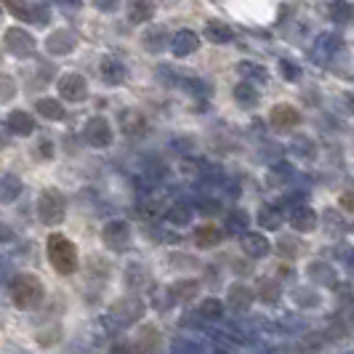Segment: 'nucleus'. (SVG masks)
<instances>
[{
  "mask_svg": "<svg viewBox=\"0 0 354 354\" xmlns=\"http://www.w3.org/2000/svg\"><path fill=\"white\" fill-rule=\"evenodd\" d=\"M46 256H48V264L53 266V272L62 274V277L75 274L77 266H80L77 245L72 243L70 237H64L62 232H51L48 234V240H46Z\"/></svg>",
  "mask_w": 354,
  "mask_h": 354,
  "instance_id": "obj_1",
  "label": "nucleus"
},
{
  "mask_svg": "<svg viewBox=\"0 0 354 354\" xmlns=\"http://www.w3.org/2000/svg\"><path fill=\"white\" fill-rule=\"evenodd\" d=\"M8 293H11L14 306L21 309V312H32V309H37V306L43 304V299H46L43 283L37 280L35 274H30V272L17 274V277L11 280V285H8Z\"/></svg>",
  "mask_w": 354,
  "mask_h": 354,
  "instance_id": "obj_2",
  "label": "nucleus"
},
{
  "mask_svg": "<svg viewBox=\"0 0 354 354\" xmlns=\"http://www.w3.org/2000/svg\"><path fill=\"white\" fill-rule=\"evenodd\" d=\"M35 211H37L40 224H46V227H59V224L64 221V216H67V200H64V195H62L56 187H48V189H43V192L37 195Z\"/></svg>",
  "mask_w": 354,
  "mask_h": 354,
  "instance_id": "obj_3",
  "label": "nucleus"
},
{
  "mask_svg": "<svg viewBox=\"0 0 354 354\" xmlns=\"http://www.w3.org/2000/svg\"><path fill=\"white\" fill-rule=\"evenodd\" d=\"M144 312H147V306H144V301L139 299V296H125V299L112 304L109 319H112L118 328H128V325L139 322Z\"/></svg>",
  "mask_w": 354,
  "mask_h": 354,
  "instance_id": "obj_4",
  "label": "nucleus"
},
{
  "mask_svg": "<svg viewBox=\"0 0 354 354\" xmlns=\"http://www.w3.org/2000/svg\"><path fill=\"white\" fill-rule=\"evenodd\" d=\"M3 48L11 53L14 59H27V56H32L37 48V40L24 27H8L6 32H3Z\"/></svg>",
  "mask_w": 354,
  "mask_h": 354,
  "instance_id": "obj_5",
  "label": "nucleus"
},
{
  "mask_svg": "<svg viewBox=\"0 0 354 354\" xmlns=\"http://www.w3.org/2000/svg\"><path fill=\"white\" fill-rule=\"evenodd\" d=\"M102 243L112 253H125L128 245H131V227H128V221H123V218L106 221L104 230H102Z\"/></svg>",
  "mask_w": 354,
  "mask_h": 354,
  "instance_id": "obj_6",
  "label": "nucleus"
},
{
  "mask_svg": "<svg viewBox=\"0 0 354 354\" xmlns=\"http://www.w3.org/2000/svg\"><path fill=\"white\" fill-rule=\"evenodd\" d=\"M56 88H59V96L64 102H70V104H80L88 96V83H86V77L80 72H64L56 80Z\"/></svg>",
  "mask_w": 354,
  "mask_h": 354,
  "instance_id": "obj_7",
  "label": "nucleus"
},
{
  "mask_svg": "<svg viewBox=\"0 0 354 354\" xmlns=\"http://www.w3.org/2000/svg\"><path fill=\"white\" fill-rule=\"evenodd\" d=\"M112 125L106 118L102 115H93L88 118V123H86V142L93 147V149H106V147H112Z\"/></svg>",
  "mask_w": 354,
  "mask_h": 354,
  "instance_id": "obj_8",
  "label": "nucleus"
},
{
  "mask_svg": "<svg viewBox=\"0 0 354 354\" xmlns=\"http://www.w3.org/2000/svg\"><path fill=\"white\" fill-rule=\"evenodd\" d=\"M299 123H301V115H299L296 106H290V104H277V106H272V112H269V125H272L274 131H280V133L293 131Z\"/></svg>",
  "mask_w": 354,
  "mask_h": 354,
  "instance_id": "obj_9",
  "label": "nucleus"
},
{
  "mask_svg": "<svg viewBox=\"0 0 354 354\" xmlns=\"http://www.w3.org/2000/svg\"><path fill=\"white\" fill-rule=\"evenodd\" d=\"M253 301H256V293H253L245 283L230 285V290H227V306H230L234 315H245V312H250Z\"/></svg>",
  "mask_w": 354,
  "mask_h": 354,
  "instance_id": "obj_10",
  "label": "nucleus"
},
{
  "mask_svg": "<svg viewBox=\"0 0 354 354\" xmlns=\"http://www.w3.org/2000/svg\"><path fill=\"white\" fill-rule=\"evenodd\" d=\"M288 221H290V227L296 232H312L317 230V213H315V208H309L306 203H299V205H293L290 208V213H288Z\"/></svg>",
  "mask_w": 354,
  "mask_h": 354,
  "instance_id": "obj_11",
  "label": "nucleus"
},
{
  "mask_svg": "<svg viewBox=\"0 0 354 354\" xmlns=\"http://www.w3.org/2000/svg\"><path fill=\"white\" fill-rule=\"evenodd\" d=\"M240 248L248 259H264V256L272 253V243L266 240V234L245 232V234H240Z\"/></svg>",
  "mask_w": 354,
  "mask_h": 354,
  "instance_id": "obj_12",
  "label": "nucleus"
},
{
  "mask_svg": "<svg viewBox=\"0 0 354 354\" xmlns=\"http://www.w3.org/2000/svg\"><path fill=\"white\" fill-rule=\"evenodd\" d=\"M6 128L14 133V136H21V139H27V136H32L35 133V118L30 115V112H24V109H14V112H8V118H6Z\"/></svg>",
  "mask_w": 354,
  "mask_h": 354,
  "instance_id": "obj_13",
  "label": "nucleus"
},
{
  "mask_svg": "<svg viewBox=\"0 0 354 354\" xmlns=\"http://www.w3.org/2000/svg\"><path fill=\"white\" fill-rule=\"evenodd\" d=\"M77 46V37L72 30H53L51 35L46 37V51L51 56H64V53L75 51Z\"/></svg>",
  "mask_w": 354,
  "mask_h": 354,
  "instance_id": "obj_14",
  "label": "nucleus"
},
{
  "mask_svg": "<svg viewBox=\"0 0 354 354\" xmlns=\"http://www.w3.org/2000/svg\"><path fill=\"white\" fill-rule=\"evenodd\" d=\"M99 75H102V80H104L106 86H123L125 77H128V70H125V64L120 59L104 56L102 64H99Z\"/></svg>",
  "mask_w": 354,
  "mask_h": 354,
  "instance_id": "obj_15",
  "label": "nucleus"
},
{
  "mask_svg": "<svg viewBox=\"0 0 354 354\" xmlns=\"http://www.w3.org/2000/svg\"><path fill=\"white\" fill-rule=\"evenodd\" d=\"M197 48H200V37H197V32H192V30H178L176 35H171V51H174V56H178V59L195 53Z\"/></svg>",
  "mask_w": 354,
  "mask_h": 354,
  "instance_id": "obj_16",
  "label": "nucleus"
},
{
  "mask_svg": "<svg viewBox=\"0 0 354 354\" xmlns=\"http://www.w3.org/2000/svg\"><path fill=\"white\" fill-rule=\"evenodd\" d=\"M120 123H123V131L128 139H139V136L147 133V118L136 109H125L120 115Z\"/></svg>",
  "mask_w": 354,
  "mask_h": 354,
  "instance_id": "obj_17",
  "label": "nucleus"
},
{
  "mask_svg": "<svg viewBox=\"0 0 354 354\" xmlns=\"http://www.w3.org/2000/svg\"><path fill=\"white\" fill-rule=\"evenodd\" d=\"M24 192V184H21V178L14 176V174H3L0 176V203L3 205H11V203H17L19 197Z\"/></svg>",
  "mask_w": 354,
  "mask_h": 354,
  "instance_id": "obj_18",
  "label": "nucleus"
},
{
  "mask_svg": "<svg viewBox=\"0 0 354 354\" xmlns=\"http://www.w3.org/2000/svg\"><path fill=\"white\" fill-rule=\"evenodd\" d=\"M142 46L147 48L149 53H160L165 46H171V40H168V30L165 27H149V30H144L142 35Z\"/></svg>",
  "mask_w": 354,
  "mask_h": 354,
  "instance_id": "obj_19",
  "label": "nucleus"
},
{
  "mask_svg": "<svg viewBox=\"0 0 354 354\" xmlns=\"http://www.w3.org/2000/svg\"><path fill=\"white\" fill-rule=\"evenodd\" d=\"M203 37L216 43V46H224V43H232V40H234V32H232V27H227L224 21L211 19V21L205 24V30H203Z\"/></svg>",
  "mask_w": 354,
  "mask_h": 354,
  "instance_id": "obj_20",
  "label": "nucleus"
},
{
  "mask_svg": "<svg viewBox=\"0 0 354 354\" xmlns=\"http://www.w3.org/2000/svg\"><path fill=\"white\" fill-rule=\"evenodd\" d=\"M155 17V0H131L128 3V21L131 24H144Z\"/></svg>",
  "mask_w": 354,
  "mask_h": 354,
  "instance_id": "obj_21",
  "label": "nucleus"
},
{
  "mask_svg": "<svg viewBox=\"0 0 354 354\" xmlns=\"http://www.w3.org/2000/svg\"><path fill=\"white\" fill-rule=\"evenodd\" d=\"M224 240V232L218 230L216 224H203L195 230V245L197 248H213Z\"/></svg>",
  "mask_w": 354,
  "mask_h": 354,
  "instance_id": "obj_22",
  "label": "nucleus"
},
{
  "mask_svg": "<svg viewBox=\"0 0 354 354\" xmlns=\"http://www.w3.org/2000/svg\"><path fill=\"white\" fill-rule=\"evenodd\" d=\"M35 109H37V115H43L46 120H64V115H67L64 104H62L59 99H51V96H43V99H37Z\"/></svg>",
  "mask_w": 354,
  "mask_h": 354,
  "instance_id": "obj_23",
  "label": "nucleus"
},
{
  "mask_svg": "<svg viewBox=\"0 0 354 354\" xmlns=\"http://www.w3.org/2000/svg\"><path fill=\"white\" fill-rule=\"evenodd\" d=\"M256 221H259L261 230H280L285 221V216L277 205H261V208H259V216H256Z\"/></svg>",
  "mask_w": 354,
  "mask_h": 354,
  "instance_id": "obj_24",
  "label": "nucleus"
},
{
  "mask_svg": "<svg viewBox=\"0 0 354 354\" xmlns=\"http://www.w3.org/2000/svg\"><path fill=\"white\" fill-rule=\"evenodd\" d=\"M234 102L240 106H245V109H253L259 104V91L253 86V80H243V83L234 86Z\"/></svg>",
  "mask_w": 354,
  "mask_h": 354,
  "instance_id": "obj_25",
  "label": "nucleus"
},
{
  "mask_svg": "<svg viewBox=\"0 0 354 354\" xmlns=\"http://www.w3.org/2000/svg\"><path fill=\"white\" fill-rule=\"evenodd\" d=\"M192 218H195V211L187 203H176L165 211V221L174 227H187V224H192Z\"/></svg>",
  "mask_w": 354,
  "mask_h": 354,
  "instance_id": "obj_26",
  "label": "nucleus"
},
{
  "mask_svg": "<svg viewBox=\"0 0 354 354\" xmlns=\"http://www.w3.org/2000/svg\"><path fill=\"white\" fill-rule=\"evenodd\" d=\"M250 224V216L243 208H232L227 213V218H224V230L230 232V234H245Z\"/></svg>",
  "mask_w": 354,
  "mask_h": 354,
  "instance_id": "obj_27",
  "label": "nucleus"
},
{
  "mask_svg": "<svg viewBox=\"0 0 354 354\" xmlns=\"http://www.w3.org/2000/svg\"><path fill=\"white\" fill-rule=\"evenodd\" d=\"M309 277L319 285H336V272H333V266L325 264V261H312L309 264Z\"/></svg>",
  "mask_w": 354,
  "mask_h": 354,
  "instance_id": "obj_28",
  "label": "nucleus"
},
{
  "mask_svg": "<svg viewBox=\"0 0 354 354\" xmlns=\"http://www.w3.org/2000/svg\"><path fill=\"white\" fill-rule=\"evenodd\" d=\"M6 6V11L11 17H17L19 21H32V6L27 0H0Z\"/></svg>",
  "mask_w": 354,
  "mask_h": 354,
  "instance_id": "obj_29",
  "label": "nucleus"
},
{
  "mask_svg": "<svg viewBox=\"0 0 354 354\" xmlns=\"http://www.w3.org/2000/svg\"><path fill=\"white\" fill-rule=\"evenodd\" d=\"M200 290V283L197 280H178L176 285H171V293L176 301H189L195 299V293Z\"/></svg>",
  "mask_w": 354,
  "mask_h": 354,
  "instance_id": "obj_30",
  "label": "nucleus"
},
{
  "mask_svg": "<svg viewBox=\"0 0 354 354\" xmlns=\"http://www.w3.org/2000/svg\"><path fill=\"white\" fill-rule=\"evenodd\" d=\"M158 344H160L158 328H155V325L142 328V333H139V338H136V346H139L142 352H152V349H158Z\"/></svg>",
  "mask_w": 354,
  "mask_h": 354,
  "instance_id": "obj_31",
  "label": "nucleus"
},
{
  "mask_svg": "<svg viewBox=\"0 0 354 354\" xmlns=\"http://www.w3.org/2000/svg\"><path fill=\"white\" fill-rule=\"evenodd\" d=\"M237 72L245 75V80H253V83H266V80H269V72H266L261 64H253V62H240V64H237Z\"/></svg>",
  "mask_w": 354,
  "mask_h": 354,
  "instance_id": "obj_32",
  "label": "nucleus"
},
{
  "mask_svg": "<svg viewBox=\"0 0 354 354\" xmlns=\"http://www.w3.org/2000/svg\"><path fill=\"white\" fill-rule=\"evenodd\" d=\"M197 315H200L203 319H211V322H216V319L224 317V304L218 301V299H203L200 309H197Z\"/></svg>",
  "mask_w": 354,
  "mask_h": 354,
  "instance_id": "obj_33",
  "label": "nucleus"
},
{
  "mask_svg": "<svg viewBox=\"0 0 354 354\" xmlns=\"http://www.w3.org/2000/svg\"><path fill=\"white\" fill-rule=\"evenodd\" d=\"M259 299L264 304H277L280 301V285H277V280H261L259 283V293H256Z\"/></svg>",
  "mask_w": 354,
  "mask_h": 354,
  "instance_id": "obj_34",
  "label": "nucleus"
},
{
  "mask_svg": "<svg viewBox=\"0 0 354 354\" xmlns=\"http://www.w3.org/2000/svg\"><path fill=\"white\" fill-rule=\"evenodd\" d=\"M330 19H333L336 24H349L354 19V8L349 3H344V0H336V3L330 6Z\"/></svg>",
  "mask_w": 354,
  "mask_h": 354,
  "instance_id": "obj_35",
  "label": "nucleus"
},
{
  "mask_svg": "<svg viewBox=\"0 0 354 354\" xmlns=\"http://www.w3.org/2000/svg\"><path fill=\"white\" fill-rule=\"evenodd\" d=\"M277 248H280V253H283L285 259H296V256H301L304 245L296 240V237H280Z\"/></svg>",
  "mask_w": 354,
  "mask_h": 354,
  "instance_id": "obj_36",
  "label": "nucleus"
},
{
  "mask_svg": "<svg viewBox=\"0 0 354 354\" xmlns=\"http://www.w3.org/2000/svg\"><path fill=\"white\" fill-rule=\"evenodd\" d=\"M317 51H325L328 56H333L341 51V37L338 35H319L317 37Z\"/></svg>",
  "mask_w": 354,
  "mask_h": 354,
  "instance_id": "obj_37",
  "label": "nucleus"
},
{
  "mask_svg": "<svg viewBox=\"0 0 354 354\" xmlns=\"http://www.w3.org/2000/svg\"><path fill=\"white\" fill-rule=\"evenodd\" d=\"M293 301L306 309V306H317V304H319V296L315 293V290H309V288H299V290L293 293Z\"/></svg>",
  "mask_w": 354,
  "mask_h": 354,
  "instance_id": "obj_38",
  "label": "nucleus"
},
{
  "mask_svg": "<svg viewBox=\"0 0 354 354\" xmlns=\"http://www.w3.org/2000/svg\"><path fill=\"white\" fill-rule=\"evenodd\" d=\"M17 96V83L11 75H0V102H8Z\"/></svg>",
  "mask_w": 354,
  "mask_h": 354,
  "instance_id": "obj_39",
  "label": "nucleus"
},
{
  "mask_svg": "<svg viewBox=\"0 0 354 354\" xmlns=\"http://www.w3.org/2000/svg\"><path fill=\"white\" fill-rule=\"evenodd\" d=\"M280 72H283L285 80H290V83H296V80L301 77V70H299L290 59H280Z\"/></svg>",
  "mask_w": 354,
  "mask_h": 354,
  "instance_id": "obj_40",
  "label": "nucleus"
},
{
  "mask_svg": "<svg viewBox=\"0 0 354 354\" xmlns=\"http://www.w3.org/2000/svg\"><path fill=\"white\" fill-rule=\"evenodd\" d=\"M293 149H296L299 155H304V158H315V152H317V149H315V142H312V139H304V136L293 142Z\"/></svg>",
  "mask_w": 354,
  "mask_h": 354,
  "instance_id": "obj_41",
  "label": "nucleus"
},
{
  "mask_svg": "<svg viewBox=\"0 0 354 354\" xmlns=\"http://www.w3.org/2000/svg\"><path fill=\"white\" fill-rule=\"evenodd\" d=\"M35 152H37V158L40 160H51L53 158V142L51 139H40L35 147Z\"/></svg>",
  "mask_w": 354,
  "mask_h": 354,
  "instance_id": "obj_42",
  "label": "nucleus"
},
{
  "mask_svg": "<svg viewBox=\"0 0 354 354\" xmlns=\"http://www.w3.org/2000/svg\"><path fill=\"white\" fill-rule=\"evenodd\" d=\"M99 11H104V14H115L118 8H120V0H91Z\"/></svg>",
  "mask_w": 354,
  "mask_h": 354,
  "instance_id": "obj_43",
  "label": "nucleus"
},
{
  "mask_svg": "<svg viewBox=\"0 0 354 354\" xmlns=\"http://www.w3.org/2000/svg\"><path fill=\"white\" fill-rule=\"evenodd\" d=\"M48 19H51V11L46 6H32V21L35 24H48Z\"/></svg>",
  "mask_w": 354,
  "mask_h": 354,
  "instance_id": "obj_44",
  "label": "nucleus"
},
{
  "mask_svg": "<svg viewBox=\"0 0 354 354\" xmlns=\"http://www.w3.org/2000/svg\"><path fill=\"white\" fill-rule=\"evenodd\" d=\"M338 203H341V208H346V211L354 213V195H349V192H346V195H341V200H338Z\"/></svg>",
  "mask_w": 354,
  "mask_h": 354,
  "instance_id": "obj_45",
  "label": "nucleus"
},
{
  "mask_svg": "<svg viewBox=\"0 0 354 354\" xmlns=\"http://www.w3.org/2000/svg\"><path fill=\"white\" fill-rule=\"evenodd\" d=\"M11 240H14V232L0 224V243H11Z\"/></svg>",
  "mask_w": 354,
  "mask_h": 354,
  "instance_id": "obj_46",
  "label": "nucleus"
},
{
  "mask_svg": "<svg viewBox=\"0 0 354 354\" xmlns=\"http://www.w3.org/2000/svg\"><path fill=\"white\" fill-rule=\"evenodd\" d=\"M277 277H280V280H293V269H290V266H280V269H277Z\"/></svg>",
  "mask_w": 354,
  "mask_h": 354,
  "instance_id": "obj_47",
  "label": "nucleus"
},
{
  "mask_svg": "<svg viewBox=\"0 0 354 354\" xmlns=\"http://www.w3.org/2000/svg\"><path fill=\"white\" fill-rule=\"evenodd\" d=\"M136 280H147V272H144L142 266H139V274H136ZM128 285H133V274H128Z\"/></svg>",
  "mask_w": 354,
  "mask_h": 354,
  "instance_id": "obj_48",
  "label": "nucleus"
},
{
  "mask_svg": "<svg viewBox=\"0 0 354 354\" xmlns=\"http://www.w3.org/2000/svg\"><path fill=\"white\" fill-rule=\"evenodd\" d=\"M64 6H72V8H80L83 6V0H62Z\"/></svg>",
  "mask_w": 354,
  "mask_h": 354,
  "instance_id": "obj_49",
  "label": "nucleus"
},
{
  "mask_svg": "<svg viewBox=\"0 0 354 354\" xmlns=\"http://www.w3.org/2000/svg\"><path fill=\"white\" fill-rule=\"evenodd\" d=\"M346 106H349V112L354 115V93H346Z\"/></svg>",
  "mask_w": 354,
  "mask_h": 354,
  "instance_id": "obj_50",
  "label": "nucleus"
}]
</instances>
